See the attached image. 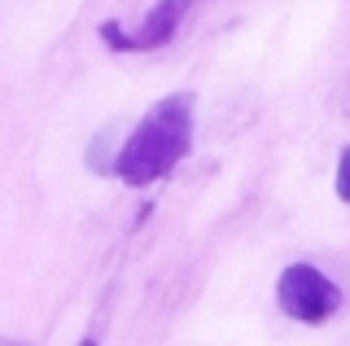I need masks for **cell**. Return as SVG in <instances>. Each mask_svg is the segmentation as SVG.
Returning <instances> with one entry per match:
<instances>
[{
	"label": "cell",
	"mask_w": 350,
	"mask_h": 346,
	"mask_svg": "<svg viewBox=\"0 0 350 346\" xmlns=\"http://www.w3.org/2000/svg\"><path fill=\"white\" fill-rule=\"evenodd\" d=\"M193 92H171L162 96L153 110L131 127V136L123 140L114 158V176L123 185L140 189L162 180L167 171H175L193 149Z\"/></svg>",
	"instance_id": "1"
},
{
	"label": "cell",
	"mask_w": 350,
	"mask_h": 346,
	"mask_svg": "<svg viewBox=\"0 0 350 346\" xmlns=\"http://www.w3.org/2000/svg\"><path fill=\"white\" fill-rule=\"evenodd\" d=\"M276 307L298 324H328L342 311V289L315 263H289L276 280Z\"/></svg>",
	"instance_id": "2"
},
{
	"label": "cell",
	"mask_w": 350,
	"mask_h": 346,
	"mask_svg": "<svg viewBox=\"0 0 350 346\" xmlns=\"http://www.w3.org/2000/svg\"><path fill=\"white\" fill-rule=\"evenodd\" d=\"M189 9H193V0H158V5L140 18L136 31H123V23H114V18L101 23V40L114 53H153V49H162V44L175 40V31L184 27Z\"/></svg>",
	"instance_id": "3"
},
{
	"label": "cell",
	"mask_w": 350,
	"mask_h": 346,
	"mask_svg": "<svg viewBox=\"0 0 350 346\" xmlns=\"http://www.w3.org/2000/svg\"><path fill=\"white\" fill-rule=\"evenodd\" d=\"M337 198L350 207V145L342 149V158H337Z\"/></svg>",
	"instance_id": "4"
}]
</instances>
